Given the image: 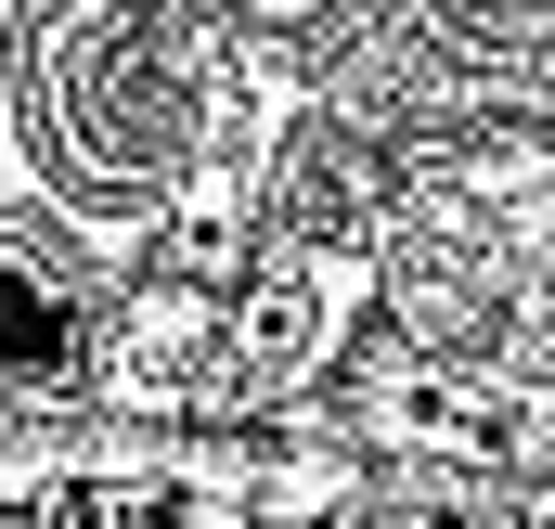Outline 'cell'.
Segmentation results:
<instances>
[{"mask_svg": "<svg viewBox=\"0 0 555 529\" xmlns=\"http://www.w3.org/2000/svg\"><path fill=\"white\" fill-rule=\"evenodd\" d=\"M181 362H207V297L194 284H155L130 310V336H117V375L130 388H181Z\"/></svg>", "mask_w": 555, "mask_h": 529, "instance_id": "cell-3", "label": "cell"}, {"mask_svg": "<svg viewBox=\"0 0 555 529\" xmlns=\"http://www.w3.org/2000/svg\"><path fill=\"white\" fill-rule=\"evenodd\" d=\"M246 13H310V0H246Z\"/></svg>", "mask_w": 555, "mask_h": 529, "instance_id": "cell-6", "label": "cell"}, {"mask_svg": "<svg viewBox=\"0 0 555 529\" xmlns=\"http://www.w3.org/2000/svg\"><path fill=\"white\" fill-rule=\"evenodd\" d=\"M336 504V465H272V517H323Z\"/></svg>", "mask_w": 555, "mask_h": 529, "instance_id": "cell-5", "label": "cell"}, {"mask_svg": "<svg viewBox=\"0 0 555 529\" xmlns=\"http://www.w3.org/2000/svg\"><path fill=\"white\" fill-rule=\"evenodd\" d=\"M375 426H388V439H426V452H504V439H517L504 400L478 388V375H452V362H401V375L375 388Z\"/></svg>", "mask_w": 555, "mask_h": 529, "instance_id": "cell-2", "label": "cell"}, {"mask_svg": "<svg viewBox=\"0 0 555 529\" xmlns=\"http://www.w3.org/2000/svg\"><path fill=\"white\" fill-rule=\"evenodd\" d=\"M349 310H362V271H349V259H297V271H272V284L246 297L233 349H246L259 375H310V362L349 336Z\"/></svg>", "mask_w": 555, "mask_h": 529, "instance_id": "cell-1", "label": "cell"}, {"mask_svg": "<svg viewBox=\"0 0 555 529\" xmlns=\"http://www.w3.org/2000/svg\"><path fill=\"white\" fill-rule=\"evenodd\" d=\"M0 362L13 375H52L65 362V310L39 297V271H0Z\"/></svg>", "mask_w": 555, "mask_h": 529, "instance_id": "cell-4", "label": "cell"}]
</instances>
